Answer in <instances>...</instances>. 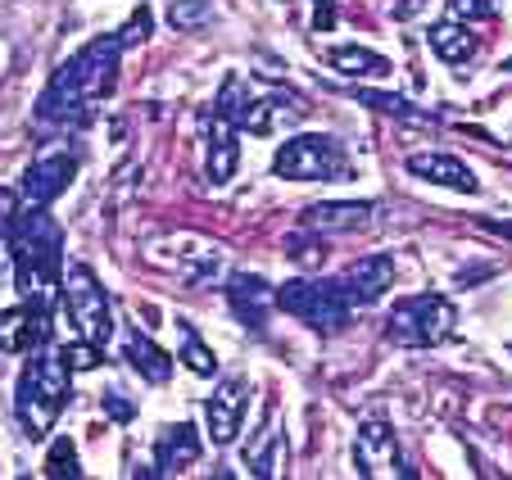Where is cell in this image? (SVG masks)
Wrapping results in <instances>:
<instances>
[{"label": "cell", "mask_w": 512, "mask_h": 480, "mask_svg": "<svg viewBox=\"0 0 512 480\" xmlns=\"http://www.w3.org/2000/svg\"><path fill=\"white\" fill-rule=\"evenodd\" d=\"M286 254H290V259H300L304 268H322V250H318V240H313L309 231H300V236H286Z\"/></svg>", "instance_id": "4dcf8cb0"}, {"label": "cell", "mask_w": 512, "mask_h": 480, "mask_svg": "<svg viewBox=\"0 0 512 480\" xmlns=\"http://www.w3.org/2000/svg\"><path fill=\"white\" fill-rule=\"evenodd\" d=\"M14 218H19V195H14V191H5V186H0V245L10 240Z\"/></svg>", "instance_id": "1f68e13d"}, {"label": "cell", "mask_w": 512, "mask_h": 480, "mask_svg": "<svg viewBox=\"0 0 512 480\" xmlns=\"http://www.w3.org/2000/svg\"><path fill=\"white\" fill-rule=\"evenodd\" d=\"M209 159H204V168H209V182H232L236 177V164H241V141H236V136H241V127L236 123H227V118H218L213 114L209 118Z\"/></svg>", "instance_id": "9a60e30c"}, {"label": "cell", "mask_w": 512, "mask_h": 480, "mask_svg": "<svg viewBox=\"0 0 512 480\" xmlns=\"http://www.w3.org/2000/svg\"><path fill=\"white\" fill-rule=\"evenodd\" d=\"M426 46L445 59V64H454V68L467 64V59L476 55V37L463 28V23H454V19H449V23H435V28L426 32Z\"/></svg>", "instance_id": "7402d4cb"}, {"label": "cell", "mask_w": 512, "mask_h": 480, "mask_svg": "<svg viewBox=\"0 0 512 480\" xmlns=\"http://www.w3.org/2000/svg\"><path fill=\"white\" fill-rule=\"evenodd\" d=\"M503 68H508V73H512V55H508V59H503Z\"/></svg>", "instance_id": "d590c367"}, {"label": "cell", "mask_w": 512, "mask_h": 480, "mask_svg": "<svg viewBox=\"0 0 512 480\" xmlns=\"http://www.w3.org/2000/svg\"><path fill=\"white\" fill-rule=\"evenodd\" d=\"M485 227H490V231H499V236H512V222H494V218H490V222H485Z\"/></svg>", "instance_id": "e575fe53"}, {"label": "cell", "mask_w": 512, "mask_h": 480, "mask_svg": "<svg viewBox=\"0 0 512 480\" xmlns=\"http://www.w3.org/2000/svg\"><path fill=\"white\" fill-rule=\"evenodd\" d=\"M73 177H78V159H73L68 150L41 154V159H32V164L23 168V200L28 204L59 200V195L73 186Z\"/></svg>", "instance_id": "30bf717a"}, {"label": "cell", "mask_w": 512, "mask_h": 480, "mask_svg": "<svg viewBox=\"0 0 512 480\" xmlns=\"http://www.w3.org/2000/svg\"><path fill=\"white\" fill-rule=\"evenodd\" d=\"M304 227L309 231H331V236H340V231H363V227H372V204L368 200L313 204V209L304 213Z\"/></svg>", "instance_id": "2e32d148"}, {"label": "cell", "mask_w": 512, "mask_h": 480, "mask_svg": "<svg viewBox=\"0 0 512 480\" xmlns=\"http://www.w3.org/2000/svg\"><path fill=\"white\" fill-rule=\"evenodd\" d=\"M408 173L422 177V182H431V186H449V191H458V195H476V191H481L476 173L463 164V159H458V154H440V150L413 154V159H408Z\"/></svg>", "instance_id": "5bb4252c"}, {"label": "cell", "mask_w": 512, "mask_h": 480, "mask_svg": "<svg viewBox=\"0 0 512 480\" xmlns=\"http://www.w3.org/2000/svg\"><path fill=\"white\" fill-rule=\"evenodd\" d=\"M46 476H55V480H78V476H82L78 444L68 440V435L50 440V453H46Z\"/></svg>", "instance_id": "cb8c5ba5"}, {"label": "cell", "mask_w": 512, "mask_h": 480, "mask_svg": "<svg viewBox=\"0 0 512 480\" xmlns=\"http://www.w3.org/2000/svg\"><path fill=\"white\" fill-rule=\"evenodd\" d=\"M105 413H109V417H118V422H132V413H136V408L127 404L123 394H105Z\"/></svg>", "instance_id": "836d02e7"}, {"label": "cell", "mask_w": 512, "mask_h": 480, "mask_svg": "<svg viewBox=\"0 0 512 480\" xmlns=\"http://www.w3.org/2000/svg\"><path fill=\"white\" fill-rule=\"evenodd\" d=\"M118 59H123V41H118V32H105V37L87 41L78 55H68L64 64L55 68V77L46 82V91H41L37 123H50V127L87 123V118L96 114L100 100L114 91Z\"/></svg>", "instance_id": "6da1fadb"}, {"label": "cell", "mask_w": 512, "mask_h": 480, "mask_svg": "<svg viewBox=\"0 0 512 480\" xmlns=\"http://www.w3.org/2000/svg\"><path fill=\"white\" fill-rule=\"evenodd\" d=\"M64 358L73 372H91V367H100V358H105V349L91 345V340H73V345H64Z\"/></svg>", "instance_id": "f546056e"}, {"label": "cell", "mask_w": 512, "mask_h": 480, "mask_svg": "<svg viewBox=\"0 0 512 480\" xmlns=\"http://www.w3.org/2000/svg\"><path fill=\"white\" fill-rule=\"evenodd\" d=\"M10 259H14V290L32 304L55 308L59 277H64V231L46 213V204H32L10 227Z\"/></svg>", "instance_id": "7a4b0ae2"}, {"label": "cell", "mask_w": 512, "mask_h": 480, "mask_svg": "<svg viewBox=\"0 0 512 480\" xmlns=\"http://www.w3.org/2000/svg\"><path fill=\"white\" fill-rule=\"evenodd\" d=\"M245 462H250L254 476H277L281 462H286V435L277 431V440H272V449H259V444H250L245 449Z\"/></svg>", "instance_id": "4316f807"}, {"label": "cell", "mask_w": 512, "mask_h": 480, "mask_svg": "<svg viewBox=\"0 0 512 480\" xmlns=\"http://www.w3.org/2000/svg\"><path fill=\"white\" fill-rule=\"evenodd\" d=\"M204 444L191 422H168L155 440V476H182L191 462H200Z\"/></svg>", "instance_id": "4fadbf2b"}, {"label": "cell", "mask_w": 512, "mask_h": 480, "mask_svg": "<svg viewBox=\"0 0 512 480\" xmlns=\"http://www.w3.org/2000/svg\"><path fill=\"white\" fill-rule=\"evenodd\" d=\"M340 286H345L354 308H372L395 286V259H390V254H363V259H354L340 272Z\"/></svg>", "instance_id": "8fae6325"}, {"label": "cell", "mask_w": 512, "mask_h": 480, "mask_svg": "<svg viewBox=\"0 0 512 480\" xmlns=\"http://www.w3.org/2000/svg\"><path fill=\"white\" fill-rule=\"evenodd\" d=\"M499 14L494 0H449V19L454 23H490Z\"/></svg>", "instance_id": "83f0119b"}, {"label": "cell", "mask_w": 512, "mask_h": 480, "mask_svg": "<svg viewBox=\"0 0 512 480\" xmlns=\"http://www.w3.org/2000/svg\"><path fill=\"white\" fill-rule=\"evenodd\" d=\"M327 64L345 77H372V82H381V77L395 73V64H390L386 55H377V50H368V46H336L327 55Z\"/></svg>", "instance_id": "44dd1931"}, {"label": "cell", "mask_w": 512, "mask_h": 480, "mask_svg": "<svg viewBox=\"0 0 512 480\" xmlns=\"http://www.w3.org/2000/svg\"><path fill=\"white\" fill-rule=\"evenodd\" d=\"M354 100H358V105H368V109H377V114H386V118L413 123V127H435V123H440V114H431V109L413 105V100H404V96L377 91V87H358V91H354Z\"/></svg>", "instance_id": "d6986e66"}, {"label": "cell", "mask_w": 512, "mask_h": 480, "mask_svg": "<svg viewBox=\"0 0 512 480\" xmlns=\"http://www.w3.org/2000/svg\"><path fill=\"white\" fill-rule=\"evenodd\" d=\"M245 408H250V381H245V376H227V381L209 394V404H204V422H209L213 444H232L236 435H241Z\"/></svg>", "instance_id": "9c48e42d"}, {"label": "cell", "mask_w": 512, "mask_h": 480, "mask_svg": "<svg viewBox=\"0 0 512 480\" xmlns=\"http://www.w3.org/2000/svg\"><path fill=\"white\" fill-rule=\"evenodd\" d=\"M150 32H155V14H150V5H136V14L118 28V41H123V50H127V46H141Z\"/></svg>", "instance_id": "f1b7e54d"}, {"label": "cell", "mask_w": 512, "mask_h": 480, "mask_svg": "<svg viewBox=\"0 0 512 480\" xmlns=\"http://www.w3.org/2000/svg\"><path fill=\"white\" fill-rule=\"evenodd\" d=\"M304 118V105L300 100H286V96H254L250 109L241 118V132H259V136H272L281 127H295Z\"/></svg>", "instance_id": "e0dca14e"}, {"label": "cell", "mask_w": 512, "mask_h": 480, "mask_svg": "<svg viewBox=\"0 0 512 480\" xmlns=\"http://www.w3.org/2000/svg\"><path fill=\"white\" fill-rule=\"evenodd\" d=\"M272 173L286 177V182H345L349 177V154L336 136L304 132V136L281 141L277 159H272Z\"/></svg>", "instance_id": "52a82bcc"}, {"label": "cell", "mask_w": 512, "mask_h": 480, "mask_svg": "<svg viewBox=\"0 0 512 480\" xmlns=\"http://www.w3.org/2000/svg\"><path fill=\"white\" fill-rule=\"evenodd\" d=\"M209 19H213V5H209V0H173V5H168V23H173L177 32L204 28Z\"/></svg>", "instance_id": "484cf974"}, {"label": "cell", "mask_w": 512, "mask_h": 480, "mask_svg": "<svg viewBox=\"0 0 512 480\" xmlns=\"http://www.w3.org/2000/svg\"><path fill=\"white\" fill-rule=\"evenodd\" d=\"M182 363L191 367L195 376H213L218 372V358H213V349L200 340V331L191 327V322H182Z\"/></svg>", "instance_id": "d4e9b609"}, {"label": "cell", "mask_w": 512, "mask_h": 480, "mask_svg": "<svg viewBox=\"0 0 512 480\" xmlns=\"http://www.w3.org/2000/svg\"><path fill=\"white\" fill-rule=\"evenodd\" d=\"M46 336H50V308L46 304L23 299V304L0 313V349H5V354H28V349L41 345Z\"/></svg>", "instance_id": "7c38bea8"}, {"label": "cell", "mask_w": 512, "mask_h": 480, "mask_svg": "<svg viewBox=\"0 0 512 480\" xmlns=\"http://www.w3.org/2000/svg\"><path fill=\"white\" fill-rule=\"evenodd\" d=\"M227 299H232L236 317H241L245 327H263V308L277 304V290L263 277H254V272H236V277L227 281Z\"/></svg>", "instance_id": "ac0fdd59"}, {"label": "cell", "mask_w": 512, "mask_h": 480, "mask_svg": "<svg viewBox=\"0 0 512 480\" xmlns=\"http://www.w3.org/2000/svg\"><path fill=\"white\" fill-rule=\"evenodd\" d=\"M277 308L290 317H300V322H309L313 331H340L349 327V317L358 313L354 304H349L345 286H340V277H290L286 286H277Z\"/></svg>", "instance_id": "5b68a950"}, {"label": "cell", "mask_w": 512, "mask_h": 480, "mask_svg": "<svg viewBox=\"0 0 512 480\" xmlns=\"http://www.w3.org/2000/svg\"><path fill=\"white\" fill-rule=\"evenodd\" d=\"M354 467H358V476H368V480H377V476H395V480L413 476V467L404 462V444H399V435L390 431L381 417H372V422L358 426Z\"/></svg>", "instance_id": "ba28073f"}, {"label": "cell", "mask_w": 512, "mask_h": 480, "mask_svg": "<svg viewBox=\"0 0 512 480\" xmlns=\"http://www.w3.org/2000/svg\"><path fill=\"white\" fill-rule=\"evenodd\" d=\"M68 376H73V367L64 358V345H55L46 336L41 345L28 349L23 376L14 385V417H19L28 440H41V435L55 431L59 413L68 408Z\"/></svg>", "instance_id": "3957f363"}, {"label": "cell", "mask_w": 512, "mask_h": 480, "mask_svg": "<svg viewBox=\"0 0 512 480\" xmlns=\"http://www.w3.org/2000/svg\"><path fill=\"white\" fill-rule=\"evenodd\" d=\"M123 358L132 363V372H136V376H145L150 385H164L168 376H173V358H168L164 349L155 345V340H145L141 331H132V336H127Z\"/></svg>", "instance_id": "ffe728a7"}, {"label": "cell", "mask_w": 512, "mask_h": 480, "mask_svg": "<svg viewBox=\"0 0 512 480\" xmlns=\"http://www.w3.org/2000/svg\"><path fill=\"white\" fill-rule=\"evenodd\" d=\"M454 322H458L454 304H449L445 295L422 290V295H404L395 308H390L386 336H390V345L431 349V345H440V340L454 336Z\"/></svg>", "instance_id": "8992f818"}, {"label": "cell", "mask_w": 512, "mask_h": 480, "mask_svg": "<svg viewBox=\"0 0 512 480\" xmlns=\"http://www.w3.org/2000/svg\"><path fill=\"white\" fill-rule=\"evenodd\" d=\"M313 23H318V32H331V23H336V0H313Z\"/></svg>", "instance_id": "d6a6232c"}, {"label": "cell", "mask_w": 512, "mask_h": 480, "mask_svg": "<svg viewBox=\"0 0 512 480\" xmlns=\"http://www.w3.org/2000/svg\"><path fill=\"white\" fill-rule=\"evenodd\" d=\"M59 304L68 313V327L78 331V340L105 349V340L114 336V308H109V290L96 281V272L87 263H68L59 277Z\"/></svg>", "instance_id": "277c9868"}, {"label": "cell", "mask_w": 512, "mask_h": 480, "mask_svg": "<svg viewBox=\"0 0 512 480\" xmlns=\"http://www.w3.org/2000/svg\"><path fill=\"white\" fill-rule=\"evenodd\" d=\"M250 100H254L250 82H245V77H227L223 91H218V100H213V114L241 127V118H245V109H250Z\"/></svg>", "instance_id": "603a6c76"}]
</instances>
